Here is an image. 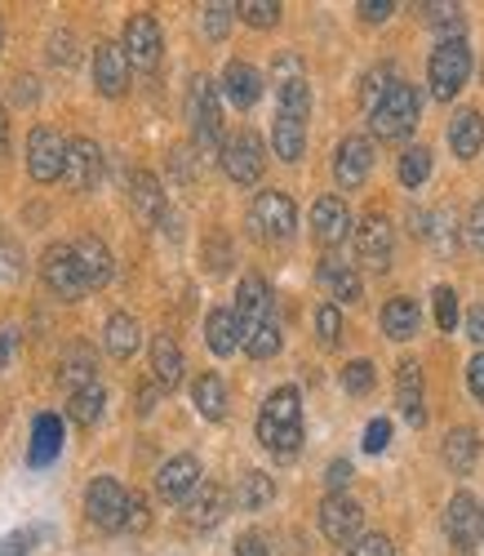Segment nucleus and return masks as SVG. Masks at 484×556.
I'll return each mask as SVG.
<instances>
[{
  "instance_id": "nucleus-12",
  "label": "nucleus",
  "mask_w": 484,
  "mask_h": 556,
  "mask_svg": "<svg viewBox=\"0 0 484 556\" xmlns=\"http://www.w3.org/2000/svg\"><path fill=\"white\" fill-rule=\"evenodd\" d=\"M161 50H165V40H161V27L152 14H133L125 23V54H129V67L138 72H152L161 63Z\"/></svg>"
},
{
  "instance_id": "nucleus-21",
  "label": "nucleus",
  "mask_w": 484,
  "mask_h": 556,
  "mask_svg": "<svg viewBox=\"0 0 484 556\" xmlns=\"http://www.w3.org/2000/svg\"><path fill=\"white\" fill-rule=\"evenodd\" d=\"M72 250H76V263H80V276H85V290H103V286H112L116 263H112V250H107L99 237H80Z\"/></svg>"
},
{
  "instance_id": "nucleus-41",
  "label": "nucleus",
  "mask_w": 484,
  "mask_h": 556,
  "mask_svg": "<svg viewBox=\"0 0 484 556\" xmlns=\"http://www.w3.org/2000/svg\"><path fill=\"white\" fill-rule=\"evenodd\" d=\"M316 334L324 348H337V339H343V312H337V303L316 307Z\"/></svg>"
},
{
  "instance_id": "nucleus-40",
  "label": "nucleus",
  "mask_w": 484,
  "mask_h": 556,
  "mask_svg": "<svg viewBox=\"0 0 484 556\" xmlns=\"http://www.w3.org/2000/svg\"><path fill=\"white\" fill-rule=\"evenodd\" d=\"M422 14L435 31H445L449 40H462V10L458 5H422Z\"/></svg>"
},
{
  "instance_id": "nucleus-2",
  "label": "nucleus",
  "mask_w": 484,
  "mask_h": 556,
  "mask_svg": "<svg viewBox=\"0 0 484 556\" xmlns=\"http://www.w3.org/2000/svg\"><path fill=\"white\" fill-rule=\"evenodd\" d=\"M187 121L196 134V152L214 156L218 138H222V103H218V85L209 76H191L187 85Z\"/></svg>"
},
{
  "instance_id": "nucleus-20",
  "label": "nucleus",
  "mask_w": 484,
  "mask_h": 556,
  "mask_svg": "<svg viewBox=\"0 0 484 556\" xmlns=\"http://www.w3.org/2000/svg\"><path fill=\"white\" fill-rule=\"evenodd\" d=\"M311 231H316V241L320 245H343L347 241V231H352V214L343 205V197H320L311 205Z\"/></svg>"
},
{
  "instance_id": "nucleus-60",
  "label": "nucleus",
  "mask_w": 484,
  "mask_h": 556,
  "mask_svg": "<svg viewBox=\"0 0 484 556\" xmlns=\"http://www.w3.org/2000/svg\"><path fill=\"white\" fill-rule=\"evenodd\" d=\"M50 59H54V63H72V59H76V50H72V36H54V50H50Z\"/></svg>"
},
{
  "instance_id": "nucleus-44",
  "label": "nucleus",
  "mask_w": 484,
  "mask_h": 556,
  "mask_svg": "<svg viewBox=\"0 0 484 556\" xmlns=\"http://www.w3.org/2000/svg\"><path fill=\"white\" fill-rule=\"evenodd\" d=\"M235 14H245L250 27H276L280 23V5H276V0H245V5H235Z\"/></svg>"
},
{
  "instance_id": "nucleus-56",
  "label": "nucleus",
  "mask_w": 484,
  "mask_h": 556,
  "mask_svg": "<svg viewBox=\"0 0 484 556\" xmlns=\"http://www.w3.org/2000/svg\"><path fill=\"white\" fill-rule=\"evenodd\" d=\"M467 388H471L475 401H484V352L471 356V365H467Z\"/></svg>"
},
{
  "instance_id": "nucleus-48",
  "label": "nucleus",
  "mask_w": 484,
  "mask_h": 556,
  "mask_svg": "<svg viewBox=\"0 0 484 556\" xmlns=\"http://www.w3.org/2000/svg\"><path fill=\"white\" fill-rule=\"evenodd\" d=\"M227 263H231V245H227L222 231H214V237L205 241V267L209 271H227Z\"/></svg>"
},
{
  "instance_id": "nucleus-53",
  "label": "nucleus",
  "mask_w": 484,
  "mask_h": 556,
  "mask_svg": "<svg viewBox=\"0 0 484 556\" xmlns=\"http://www.w3.org/2000/svg\"><path fill=\"white\" fill-rule=\"evenodd\" d=\"M31 539L36 534H27V530L5 534V539H0V556H31Z\"/></svg>"
},
{
  "instance_id": "nucleus-28",
  "label": "nucleus",
  "mask_w": 484,
  "mask_h": 556,
  "mask_svg": "<svg viewBox=\"0 0 484 556\" xmlns=\"http://www.w3.org/2000/svg\"><path fill=\"white\" fill-rule=\"evenodd\" d=\"M418 320H422L418 303L400 294V299H392V303L382 307V334H386V339H396V343H405V339L418 334Z\"/></svg>"
},
{
  "instance_id": "nucleus-35",
  "label": "nucleus",
  "mask_w": 484,
  "mask_h": 556,
  "mask_svg": "<svg viewBox=\"0 0 484 556\" xmlns=\"http://www.w3.org/2000/svg\"><path fill=\"white\" fill-rule=\"evenodd\" d=\"M276 498V481L267 472H245L235 481V507H245V513H258Z\"/></svg>"
},
{
  "instance_id": "nucleus-27",
  "label": "nucleus",
  "mask_w": 484,
  "mask_h": 556,
  "mask_svg": "<svg viewBox=\"0 0 484 556\" xmlns=\"http://www.w3.org/2000/svg\"><path fill=\"white\" fill-rule=\"evenodd\" d=\"M152 369H156V383L161 388H178L182 383L187 361H182V348L174 343V334H156L152 339Z\"/></svg>"
},
{
  "instance_id": "nucleus-8",
  "label": "nucleus",
  "mask_w": 484,
  "mask_h": 556,
  "mask_svg": "<svg viewBox=\"0 0 484 556\" xmlns=\"http://www.w3.org/2000/svg\"><path fill=\"white\" fill-rule=\"evenodd\" d=\"M276 299H271V286L263 276H245V281L235 286V326H240V343L250 334H258L267 320H276Z\"/></svg>"
},
{
  "instance_id": "nucleus-24",
  "label": "nucleus",
  "mask_w": 484,
  "mask_h": 556,
  "mask_svg": "<svg viewBox=\"0 0 484 556\" xmlns=\"http://www.w3.org/2000/svg\"><path fill=\"white\" fill-rule=\"evenodd\" d=\"M396 401H400L405 419H409L413 428L426 424V409H422V365H418V361H405V365L396 369Z\"/></svg>"
},
{
  "instance_id": "nucleus-15",
  "label": "nucleus",
  "mask_w": 484,
  "mask_h": 556,
  "mask_svg": "<svg viewBox=\"0 0 484 556\" xmlns=\"http://www.w3.org/2000/svg\"><path fill=\"white\" fill-rule=\"evenodd\" d=\"M392 245H396V227L386 223L382 214H369V218L360 223V231H356V254H360V263L373 267V271H386V267H392Z\"/></svg>"
},
{
  "instance_id": "nucleus-55",
  "label": "nucleus",
  "mask_w": 484,
  "mask_h": 556,
  "mask_svg": "<svg viewBox=\"0 0 484 556\" xmlns=\"http://www.w3.org/2000/svg\"><path fill=\"white\" fill-rule=\"evenodd\" d=\"M324 481H329V494H343V485L352 481V463H347V458L329 463V477H324Z\"/></svg>"
},
{
  "instance_id": "nucleus-46",
  "label": "nucleus",
  "mask_w": 484,
  "mask_h": 556,
  "mask_svg": "<svg viewBox=\"0 0 484 556\" xmlns=\"http://www.w3.org/2000/svg\"><path fill=\"white\" fill-rule=\"evenodd\" d=\"M343 388H347L352 396H365V392L373 388V365H369V361H352V365L343 369Z\"/></svg>"
},
{
  "instance_id": "nucleus-34",
  "label": "nucleus",
  "mask_w": 484,
  "mask_h": 556,
  "mask_svg": "<svg viewBox=\"0 0 484 556\" xmlns=\"http://www.w3.org/2000/svg\"><path fill=\"white\" fill-rule=\"evenodd\" d=\"M320 281L329 286V294L337 303H356L360 299V276L347 267V263H337V258H324L320 263Z\"/></svg>"
},
{
  "instance_id": "nucleus-61",
  "label": "nucleus",
  "mask_w": 484,
  "mask_h": 556,
  "mask_svg": "<svg viewBox=\"0 0 484 556\" xmlns=\"http://www.w3.org/2000/svg\"><path fill=\"white\" fill-rule=\"evenodd\" d=\"M14 99H18V103H36V80H31V76H18V80H14Z\"/></svg>"
},
{
  "instance_id": "nucleus-14",
  "label": "nucleus",
  "mask_w": 484,
  "mask_h": 556,
  "mask_svg": "<svg viewBox=\"0 0 484 556\" xmlns=\"http://www.w3.org/2000/svg\"><path fill=\"white\" fill-rule=\"evenodd\" d=\"M445 534L454 539V547L467 556L471 547H475V539L484 534V513H480V503L462 490V494H454L449 498V507H445Z\"/></svg>"
},
{
  "instance_id": "nucleus-54",
  "label": "nucleus",
  "mask_w": 484,
  "mask_h": 556,
  "mask_svg": "<svg viewBox=\"0 0 484 556\" xmlns=\"http://www.w3.org/2000/svg\"><path fill=\"white\" fill-rule=\"evenodd\" d=\"M392 0H360V18L365 23H386V18H392Z\"/></svg>"
},
{
  "instance_id": "nucleus-38",
  "label": "nucleus",
  "mask_w": 484,
  "mask_h": 556,
  "mask_svg": "<svg viewBox=\"0 0 484 556\" xmlns=\"http://www.w3.org/2000/svg\"><path fill=\"white\" fill-rule=\"evenodd\" d=\"M276 112H289V116H298V121H307V116H311V89H307V80H303V76L280 85V108H276Z\"/></svg>"
},
{
  "instance_id": "nucleus-37",
  "label": "nucleus",
  "mask_w": 484,
  "mask_h": 556,
  "mask_svg": "<svg viewBox=\"0 0 484 556\" xmlns=\"http://www.w3.org/2000/svg\"><path fill=\"white\" fill-rule=\"evenodd\" d=\"M59 379H63L67 392L89 388V383H93V352H85V348L67 352V356H63V369H59Z\"/></svg>"
},
{
  "instance_id": "nucleus-6",
  "label": "nucleus",
  "mask_w": 484,
  "mask_h": 556,
  "mask_svg": "<svg viewBox=\"0 0 484 556\" xmlns=\"http://www.w3.org/2000/svg\"><path fill=\"white\" fill-rule=\"evenodd\" d=\"M85 513L99 530H125L129 517V494L116 477H93L85 490Z\"/></svg>"
},
{
  "instance_id": "nucleus-23",
  "label": "nucleus",
  "mask_w": 484,
  "mask_h": 556,
  "mask_svg": "<svg viewBox=\"0 0 484 556\" xmlns=\"http://www.w3.org/2000/svg\"><path fill=\"white\" fill-rule=\"evenodd\" d=\"M222 94L235 103V108H254L258 99H263V76H258V67L254 63H227V72H222Z\"/></svg>"
},
{
  "instance_id": "nucleus-3",
  "label": "nucleus",
  "mask_w": 484,
  "mask_h": 556,
  "mask_svg": "<svg viewBox=\"0 0 484 556\" xmlns=\"http://www.w3.org/2000/svg\"><path fill=\"white\" fill-rule=\"evenodd\" d=\"M369 125H373L378 138H386V143H400V138H409L413 125H418V89L405 85V80H396V85L369 108Z\"/></svg>"
},
{
  "instance_id": "nucleus-26",
  "label": "nucleus",
  "mask_w": 484,
  "mask_h": 556,
  "mask_svg": "<svg viewBox=\"0 0 484 556\" xmlns=\"http://www.w3.org/2000/svg\"><path fill=\"white\" fill-rule=\"evenodd\" d=\"M103 343H107V352H112L116 361H129V356L138 352V343H142L138 320H133L129 312H112L107 326H103Z\"/></svg>"
},
{
  "instance_id": "nucleus-39",
  "label": "nucleus",
  "mask_w": 484,
  "mask_h": 556,
  "mask_svg": "<svg viewBox=\"0 0 484 556\" xmlns=\"http://www.w3.org/2000/svg\"><path fill=\"white\" fill-rule=\"evenodd\" d=\"M426 178H431V152L426 148H409L400 156V182L405 188H422Z\"/></svg>"
},
{
  "instance_id": "nucleus-19",
  "label": "nucleus",
  "mask_w": 484,
  "mask_h": 556,
  "mask_svg": "<svg viewBox=\"0 0 484 556\" xmlns=\"http://www.w3.org/2000/svg\"><path fill=\"white\" fill-rule=\"evenodd\" d=\"M222 517H227V490L214 485V481H201L196 494L182 503V521H187L191 530H214Z\"/></svg>"
},
{
  "instance_id": "nucleus-13",
  "label": "nucleus",
  "mask_w": 484,
  "mask_h": 556,
  "mask_svg": "<svg viewBox=\"0 0 484 556\" xmlns=\"http://www.w3.org/2000/svg\"><path fill=\"white\" fill-rule=\"evenodd\" d=\"M63 178L72 192H89L103 182V148L93 138H72L67 143V165H63Z\"/></svg>"
},
{
  "instance_id": "nucleus-29",
  "label": "nucleus",
  "mask_w": 484,
  "mask_h": 556,
  "mask_svg": "<svg viewBox=\"0 0 484 556\" xmlns=\"http://www.w3.org/2000/svg\"><path fill=\"white\" fill-rule=\"evenodd\" d=\"M205 343H209V352H214V356H231V352L240 348V326H235V312L214 307V312L205 316Z\"/></svg>"
},
{
  "instance_id": "nucleus-50",
  "label": "nucleus",
  "mask_w": 484,
  "mask_h": 556,
  "mask_svg": "<svg viewBox=\"0 0 484 556\" xmlns=\"http://www.w3.org/2000/svg\"><path fill=\"white\" fill-rule=\"evenodd\" d=\"M392 85H396V80H392V67H373V72L365 76V99H369V108H373Z\"/></svg>"
},
{
  "instance_id": "nucleus-57",
  "label": "nucleus",
  "mask_w": 484,
  "mask_h": 556,
  "mask_svg": "<svg viewBox=\"0 0 484 556\" xmlns=\"http://www.w3.org/2000/svg\"><path fill=\"white\" fill-rule=\"evenodd\" d=\"M235 556H271V552H267V539L263 534H240L235 539Z\"/></svg>"
},
{
  "instance_id": "nucleus-51",
  "label": "nucleus",
  "mask_w": 484,
  "mask_h": 556,
  "mask_svg": "<svg viewBox=\"0 0 484 556\" xmlns=\"http://www.w3.org/2000/svg\"><path fill=\"white\" fill-rule=\"evenodd\" d=\"M386 441H392V424H386V419H373V424L365 428V450H369V454H382Z\"/></svg>"
},
{
  "instance_id": "nucleus-7",
  "label": "nucleus",
  "mask_w": 484,
  "mask_h": 556,
  "mask_svg": "<svg viewBox=\"0 0 484 556\" xmlns=\"http://www.w3.org/2000/svg\"><path fill=\"white\" fill-rule=\"evenodd\" d=\"M40 281L54 299L63 303H76L85 294V276H80V263H76V250L72 245H50L40 258Z\"/></svg>"
},
{
  "instance_id": "nucleus-22",
  "label": "nucleus",
  "mask_w": 484,
  "mask_h": 556,
  "mask_svg": "<svg viewBox=\"0 0 484 556\" xmlns=\"http://www.w3.org/2000/svg\"><path fill=\"white\" fill-rule=\"evenodd\" d=\"M129 205H133L138 218H148V223H165V214H169L161 182H156L148 169H133V174H129Z\"/></svg>"
},
{
  "instance_id": "nucleus-11",
  "label": "nucleus",
  "mask_w": 484,
  "mask_h": 556,
  "mask_svg": "<svg viewBox=\"0 0 484 556\" xmlns=\"http://www.w3.org/2000/svg\"><path fill=\"white\" fill-rule=\"evenodd\" d=\"M298 227V210L284 192H258L254 201V231L263 241H289Z\"/></svg>"
},
{
  "instance_id": "nucleus-4",
  "label": "nucleus",
  "mask_w": 484,
  "mask_h": 556,
  "mask_svg": "<svg viewBox=\"0 0 484 556\" xmlns=\"http://www.w3.org/2000/svg\"><path fill=\"white\" fill-rule=\"evenodd\" d=\"M467 76H471V45L467 40H441V45H435V54L426 63L431 94L441 99V103H449L458 89L467 85Z\"/></svg>"
},
{
  "instance_id": "nucleus-31",
  "label": "nucleus",
  "mask_w": 484,
  "mask_h": 556,
  "mask_svg": "<svg viewBox=\"0 0 484 556\" xmlns=\"http://www.w3.org/2000/svg\"><path fill=\"white\" fill-rule=\"evenodd\" d=\"M63 450V424L54 419V414H40L36 419V432H31V468H44V463H54Z\"/></svg>"
},
{
  "instance_id": "nucleus-9",
  "label": "nucleus",
  "mask_w": 484,
  "mask_h": 556,
  "mask_svg": "<svg viewBox=\"0 0 484 556\" xmlns=\"http://www.w3.org/2000/svg\"><path fill=\"white\" fill-rule=\"evenodd\" d=\"M67 165V143L50 129V125H36L27 134V174L36 182H59Z\"/></svg>"
},
{
  "instance_id": "nucleus-25",
  "label": "nucleus",
  "mask_w": 484,
  "mask_h": 556,
  "mask_svg": "<svg viewBox=\"0 0 484 556\" xmlns=\"http://www.w3.org/2000/svg\"><path fill=\"white\" fill-rule=\"evenodd\" d=\"M271 143H276V156L280 161H303V152H307V121L289 116V112H276Z\"/></svg>"
},
{
  "instance_id": "nucleus-59",
  "label": "nucleus",
  "mask_w": 484,
  "mask_h": 556,
  "mask_svg": "<svg viewBox=\"0 0 484 556\" xmlns=\"http://www.w3.org/2000/svg\"><path fill=\"white\" fill-rule=\"evenodd\" d=\"M467 334H471L475 343H484V303H475V307L467 312Z\"/></svg>"
},
{
  "instance_id": "nucleus-64",
  "label": "nucleus",
  "mask_w": 484,
  "mask_h": 556,
  "mask_svg": "<svg viewBox=\"0 0 484 556\" xmlns=\"http://www.w3.org/2000/svg\"><path fill=\"white\" fill-rule=\"evenodd\" d=\"M0 45H5V23H0Z\"/></svg>"
},
{
  "instance_id": "nucleus-42",
  "label": "nucleus",
  "mask_w": 484,
  "mask_h": 556,
  "mask_svg": "<svg viewBox=\"0 0 484 556\" xmlns=\"http://www.w3.org/2000/svg\"><path fill=\"white\" fill-rule=\"evenodd\" d=\"M231 14H235V5H227V0H214V5L201 10V31H205L209 40H222L227 27H231Z\"/></svg>"
},
{
  "instance_id": "nucleus-30",
  "label": "nucleus",
  "mask_w": 484,
  "mask_h": 556,
  "mask_svg": "<svg viewBox=\"0 0 484 556\" xmlns=\"http://www.w3.org/2000/svg\"><path fill=\"white\" fill-rule=\"evenodd\" d=\"M103 409H107L103 383H89V388H80V392L67 396V419H72L76 428H93V424L103 419Z\"/></svg>"
},
{
  "instance_id": "nucleus-5",
  "label": "nucleus",
  "mask_w": 484,
  "mask_h": 556,
  "mask_svg": "<svg viewBox=\"0 0 484 556\" xmlns=\"http://www.w3.org/2000/svg\"><path fill=\"white\" fill-rule=\"evenodd\" d=\"M218 161H222V169H227V178L231 182H258L263 178V165H267V152H263V138L254 134V129H240V134H231L227 143H222V152H218Z\"/></svg>"
},
{
  "instance_id": "nucleus-58",
  "label": "nucleus",
  "mask_w": 484,
  "mask_h": 556,
  "mask_svg": "<svg viewBox=\"0 0 484 556\" xmlns=\"http://www.w3.org/2000/svg\"><path fill=\"white\" fill-rule=\"evenodd\" d=\"M156 401H161V388H152V383H142V388L133 392V409H138V414H152Z\"/></svg>"
},
{
  "instance_id": "nucleus-49",
  "label": "nucleus",
  "mask_w": 484,
  "mask_h": 556,
  "mask_svg": "<svg viewBox=\"0 0 484 556\" xmlns=\"http://www.w3.org/2000/svg\"><path fill=\"white\" fill-rule=\"evenodd\" d=\"M462 237L471 241V250H480V254H484V201L467 210V223H462Z\"/></svg>"
},
{
  "instance_id": "nucleus-43",
  "label": "nucleus",
  "mask_w": 484,
  "mask_h": 556,
  "mask_svg": "<svg viewBox=\"0 0 484 556\" xmlns=\"http://www.w3.org/2000/svg\"><path fill=\"white\" fill-rule=\"evenodd\" d=\"M280 339H284V334H280V320H267V326H263L258 334H250V339H245V352H250L254 361H267V356H276V352H280Z\"/></svg>"
},
{
  "instance_id": "nucleus-32",
  "label": "nucleus",
  "mask_w": 484,
  "mask_h": 556,
  "mask_svg": "<svg viewBox=\"0 0 484 556\" xmlns=\"http://www.w3.org/2000/svg\"><path fill=\"white\" fill-rule=\"evenodd\" d=\"M480 143H484V116H480V112H458L454 125H449V148H454V156L471 161V156L480 152Z\"/></svg>"
},
{
  "instance_id": "nucleus-10",
  "label": "nucleus",
  "mask_w": 484,
  "mask_h": 556,
  "mask_svg": "<svg viewBox=\"0 0 484 556\" xmlns=\"http://www.w3.org/2000/svg\"><path fill=\"white\" fill-rule=\"evenodd\" d=\"M320 530L329 543H356L360 530H365V513H360V503L352 494H329L320 503Z\"/></svg>"
},
{
  "instance_id": "nucleus-33",
  "label": "nucleus",
  "mask_w": 484,
  "mask_h": 556,
  "mask_svg": "<svg viewBox=\"0 0 484 556\" xmlns=\"http://www.w3.org/2000/svg\"><path fill=\"white\" fill-rule=\"evenodd\" d=\"M475 458H480V437H475V428H454V432L445 437V463H449L458 477H467V472L475 468Z\"/></svg>"
},
{
  "instance_id": "nucleus-1",
  "label": "nucleus",
  "mask_w": 484,
  "mask_h": 556,
  "mask_svg": "<svg viewBox=\"0 0 484 556\" xmlns=\"http://www.w3.org/2000/svg\"><path fill=\"white\" fill-rule=\"evenodd\" d=\"M258 441L267 454L276 458H294L303 450V401L294 388H276L267 401H263V414H258Z\"/></svg>"
},
{
  "instance_id": "nucleus-17",
  "label": "nucleus",
  "mask_w": 484,
  "mask_h": 556,
  "mask_svg": "<svg viewBox=\"0 0 484 556\" xmlns=\"http://www.w3.org/2000/svg\"><path fill=\"white\" fill-rule=\"evenodd\" d=\"M93 85H99V94H107V99H120L129 89V54H125V45L103 40L99 50H93Z\"/></svg>"
},
{
  "instance_id": "nucleus-36",
  "label": "nucleus",
  "mask_w": 484,
  "mask_h": 556,
  "mask_svg": "<svg viewBox=\"0 0 484 556\" xmlns=\"http://www.w3.org/2000/svg\"><path fill=\"white\" fill-rule=\"evenodd\" d=\"M191 401H196V409L205 414V419H222L227 414V388L218 375H201L196 383H191Z\"/></svg>"
},
{
  "instance_id": "nucleus-18",
  "label": "nucleus",
  "mask_w": 484,
  "mask_h": 556,
  "mask_svg": "<svg viewBox=\"0 0 484 556\" xmlns=\"http://www.w3.org/2000/svg\"><path fill=\"white\" fill-rule=\"evenodd\" d=\"M373 169V143L360 134L343 138L337 143V156H333V178H337V188H360V182L369 178Z\"/></svg>"
},
{
  "instance_id": "nucleus-16",
  "label": "nucleus",
  "mask_w": 484,
  "mask_h": 556,
  "mask_svg": "<svg viewBox=\"0 0 484 556\" xmlns=\"http://www.w3.org/2000/svg\"><path fill=\"white\" fill-rule=\"evenodd\" d=\"M201 485V463L196 454H174L169 463H161V472H156V494L165 503H187L191 494H196Z\"/></svg>"
},
{
  "instance_id": "nucleus-62",
  "label": "nucleus",
  "mask_w": 484,
  "mask_h": 556,
  "mask_svg": "<svg viewBox=\"0 0 484 556\" xmlns=\"http://www.w3.org/2000/svg\"><path fill=\"white\" fill-rule=\"evenodd\" d=\"M14 343H18V330H0V365H10V356H14Z\"/></svg>"
},
{
  "instance_id": "nucleus-47",
  "label": "nucleus",
  "mask_w": 484,
  "mask_h": 556,
  "mask_svg": "<svg viewBox=\"0 0 484 556\" xmlns=\"http://www.w3.org/2000/svg\"><path fill=\"white\" fill-rule=\"evenodd\" d=\"M347 556H396V547H392L386 534H365V539H356L347 547Z\"/></svg>"
},
{
  "instance_id": "nucleus-63",
  "label": "nucleus",
  "mask_w": 484,
  "mask_h": 556,
  "mask_svg": "<svg viewBox=\"0 0 484 556\" xmlns=\"http://www.w3.org/2000/svg\"><path fill=\"white\" fill-rule=\"evenodd\" d=\"M10 148V121H5V108H0V156Z\"/></svg>"
},
{
  "instance_id": "nucleus-52",
  "label": "nucleus",
  "mask_w": 484,
  "mask_h": 556,
  "mask_svg": "<svg viewBox=\"0 0 484 556\" xmlns=\"http://www.w3.org/2000/svg\"><path fill=\"white\" fill-rule=\"evenodd\" d=\"M152 526V513H148V498H129V517H125V530L129 534H138V530H148Z\"/></svg>"
},
{
  "instance_id": "nucleus-45",
  "label": "nucleus",
  "mask_w": 484,
  "mask_h": 556,
  "mask_svg": "<svg viewBox=\"0 0 484 556\" xmlns=\"http://www.w3.org/2000/svg\"><path fill=\"white\" fill-rule=\"evenodd\" d=\"M435 326H441V330H458V294L449 286L435 290Z\"/></svg>"
}]
</instances>
